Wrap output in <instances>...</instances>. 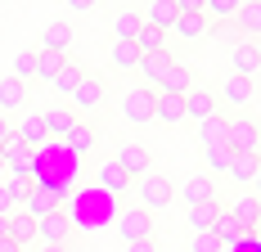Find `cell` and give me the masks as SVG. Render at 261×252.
I'll return each mask as SVG.
<instances>
[{"instance_id":"6da1fadb","label":"cell","mask_w":261,"mask_h":252,"mask_svg":"<svg viewBox=\"0 0 261 252\" xmlns=\"http://www.w3.org/2000/svg\"><path fill=\"white\" fill-rule=\"evenodd\" d=\"M41 243H50V248H59V243H77V225H72V216H68L63 207L36 221V248H41Z\"/></svg>"},{"instance_id":"7a4b0ae2","label":"cell","mask_w":261,"mask_h":252,"mask_svg":"<svg viewBox=\"0 0 261 252\" xmlns=\"http://www.w3.org/2000/svg\"><path fill=\"white\" fill-rule=\"evenodd\" d=\"M225 149H230V153H257V149H261V122H257V117H248V113L230 117Z\"/></svg>"},{"instance_id":"3957f363","label":"cell","mask_w":261,"mask_h":252,"mask_svg":"<svg viewBox=\"0 0 261 252\" xmlns=\"http://www.w3.org/2000/svg\"><path fill=\"white\" fill-rule=\"evenodd\" d=\"M117 234H122V243H144V239H153V234H158L153 212H144V207H126V212L117 216Z\"/></svg>"},{"instance_id":"277c9868","label":"cell","mask_w":261,"mask_h":252,"mask_svg":"<svg viewBox=\"0 0 261 252\" xmlns=\"http://www.w3.org/2000/svg\"><path fill=\"white\" fill-rule=\"evenodd\" d=\"M135 194H140V207L144 212H158V207H171V180L162 171H144L135 180Z\"/></svg>"},{"instance_id":"5b68a950","label":"cell","mask_w":261,"mask_h":252,"mask_svg":"<svg viewBox=\"0 0 261 252\" xmlns=\"http://www.w3.org/2000/svg\"><path fill=\"white\" fill-rule=\"evenodd\" d=\"M153 86H135V90H126L122 95V117H126L130 126H149L153 122Z\"/></svg>"},{"instance_id":"8992f818","label":"cell","mask_w":261,"mask_h":252,"mask_svg":"<svg viewBox=\"0 0 261 252\" xmlns=\"http://www.w3.org/2000/svg\"><path fill=\"white\" fill-rule=\"evenodd\" d=\"M0 162H5L9 176H32V171H36V149H27L18 135H9V140L0 144Z\"/></svg>"},{"instance_id":"52a82bcc","label":"cell","mask_w":261,"mask_h":252,"mask_svg":"<svg viewBox=\"0 0 261 252\" xmlns=\"http://www.w3.org/2000/svg\"><path fill=\"white\" fill-rule=\"evenodd\" d=\"M104 95H108V86H104V77H95V72H86L77 81V90H72V95H68V99H72V113H95V108H99V104H104Z\"/></svg>"},{"instance_id":"ba28073f","label":"cell","mask_w":261,"mask_h":252,"mask_svg":"<svg viewBox=\"0 0 261 252\" xmlns=\"http://www.w3.org/2000/svg\"><path fill=\"white\" fill-rule=\"evenodd\" d=\"M113 162H117V167H122V171L130 176V185L144 176V171H153V153L144 149V144H135V140L117 144V158H113Z\"/></svg>"},{"instance_id":"9c48e42d","label":"cell","mask_w":261,"mask_h":252,"mask_svg":"<svg viewBox=\"0 0 261 252\" xmlns=\"http://www.w3.org/2000/svg\"><path fill=\"white\" fill-rule=\"evenodd\" d=\"M230 68H234V77H252V81H257V72H261V41L239 36L234 45H230Z\"/></svg>"},{"instance_id":"30bf717a","label":"cell","mask_w":261,"mask_h":252,"mask_svg":"<svg viewBox=\"0 0 261 252\" xmlns=\"http://www.w3.org/2000/svg\"><path fill=\"white\" fill-rule=\"evenodd\" d=\"M216 113H221L216 90H207V86H194V90L185 95V122H212Z\"/></svg>"},{"instance_id":"8fae6325","label":"cell","mask_w":261,"mask_h":252,"mask_svg":"<svg viewBox=\"0 0 261 252\" xmlns=\"http://www.w3.org/2000/svg\"><path fill=\"white\" fill-rule=\"evenodd\" d=\"M252 95H257V81H252V77H225L221 90H216V99L230 104V108H239V113L252 104Z\"/></svg>"},{"instance_id":"7c38bea8","label":"cell","mask_w":261,"mask_h":252,"mask_svg":"<svg viewBox=\"0 0 261 252\" xmlns=\"http://www.w3.org/2000/svg\"><path fill=\"white\" fill-rule=\"evenodd\" d=\"M59 207H63V194H59L54 185H36V189L27 194V203H23V212L32 216V221L50 216V212H59Z\"/></svg>"},{"instance_id":"4fadbf2b","label":"cell","mask_w":261,"mask_h":252,"mask_svg":"<svg viewBox=\"0 0 261 252\" xmlns=\"http://www.w3.org/2000/svg\"><path fill=\"white\" fill-rule=\"evenodd\" d=\"M225 216H230L234 225H243L248 234H257V198H252V194H243V189H239L234 198L225 203Z\"/></svg>"},{"instance_id":"5bb4252c","label":"cell","mask_w":261,"mask_h":252,"mask_svg":"<svg viewBox=\"0 0 261 252\" xmlns=\"http://www.w3.org/2000/svg\"><path fill=\"white\" fill-rule=\"evenodd\" d=\"M180 198H185V207L212 203V198H216V185H212V176H207V171H194V176H185V185H180Z\"/></svg>"},{"instance_id":"9a60e30c","label":"cell","mask_w":261,"mask_h":252,"mask_svg":"<svg viewBox=\"0 0 261 252\" xmlns=\"http://www.w3.org/2000/svg\"><path fill=\"white\" fill-rule=\"evenodd\" d=\"M221 216H225V203H221V198L198 203V207H189V230H194V234H212Z\"/></svg>"},{"instance_id":"2e32d148","label":"cell","mask_w":261,"mask_h":252,"mask_svg":"<svg viewBox=\"0 0 261 252\" xmlns=\"http://www.w3.org/2000/svg\"><path fill=\"white\" fill-rule=\"evenodd\" d=\"M9 243H18L23 252L36 248V221L27 216L23 207H14V212H9Z\"/></svg>"},{"instance_id":"e0dca14e","label":"cell","mask_w":261,"mask_h":252,"mask_svg":"<svg viewBox=\"0 0 261 252\" xmlns=\"http://www.w3.org/2000/svg\"><path fill=\"white\" fill-rule=\"evenodd\" d=\"M14 135L23 140L27 149H41V144L50 140V135H45V113H23L18 126H14Z\"/></svg>"},{"instance_id":"ac0fdd59","label":"cell","mask_w":261,"mask_h":252,"mask_svg":"<svg viewBox=\"0 0 261 252\" xmlns=\"http://www.w3.org/2000/svg\"><path fill=\"white\" fill-rule=\"evenodd\" d=\"M194 86H198V81H194V68H185V63H171V72L158 81V95H180V99H185Z\"/></svg>"},{"instance_id":"d6986e66","label":"cell","mask_w":261,"mask_h":252,"mask_svg":"<svg viewBox=\"0 0 261 252\" xmlns=\"http://www.w3.org/2000/svg\"><path fill=\"white\" fill-rule=\"evenodd\" d=\"M140 18H144L149 27H158V32H167V36H171V27H176V18H180V9H176V0H153Z\"/></svg>"},{"instance_id":"ffe728a7","label":"cell","mask_w":261,"mask_h":252,"mask_svg":"<svg viewBox=\"0 0 261 252\" xmlns=\"http://www.w3.org/2000/svg\"><path fill=\"white\" fill-rule=\"evenodd\" d=\"M153 122L185 126V99H180V95H153Z\"/></svg>"},{"instance_id":"44dd1931","label":"cell","mask_w":261,"mask_h":252,"mask_svg":"<svg viewBox=\"0 0 261 252\" xmlns=\"http://www.w3.org/2000/svg\"><path fill=\"white\" fill-rule=\"evenodd\" d=\"M27 90H32V86H23L18 77H0V113L27 108Z\"/></svg>"},{"instance_id":"7402d4cb","label":"cell","mask_w":261,"mask_h":252,"mask_svg":"<svg viewBox=\"0 0 261 252\" xmlns=\"http://www.w3.org/2000/svg\"><path fill=\"white\" fill-rule=\"evenodd\" d=\"M225 135H230V117L216 113L212 122H198V144L203 149H225Z\"/></svg>"},{"instance_id":"603a6c76","label":"cell","mask_w":261,"mask_h":252,"mask_svg":"<svg viewBox=\"0 0 261 252\" xmlns=\"http://www.w3.org/2000/svg\"><path fill=\"white\" fill-rule=\"evenodd\" d=\"M108 63H113L117 72H140V50H135V41H113V45H108Z\"/></svg>"},{"instance_id":"cb8c5ba5","label":"cell","mask_w":261,"mask_h":252,"mask_svg":"<svg viewBox=\"0 0 261 252\" xmlns=\"http://www.w3.org/2000/svg\"><path fill=\"white\" fill-rule=\"evenodd\" d=\"M261 171V153H234L230 158V180L234 185H252Z\"/></svg>"},{"instance_id":"d4e9b609","label":"cell","mask_w":261,"mask_h":252,"mask_svg":"<svg viewBox=\"0 0 261 252\" xmlns=\"http://www.w3.org/2000/svg\"><path fill=\"white\" fill-rule=\"evenodd\" d=\"M234 32L239 36H261V0H248V5H239V14H234Z\"/></svg>"},{"instance_id":"484cf974","label":"cell","mask_w":261,"mask_h":252,"mask_svg":"<svg viewBox=\"0 0 261 252\" xmlns=\"http://www.w3.org/2000/svg\"><path fill=\"white\" fill-rule=\"evenodd\" d=\"M68 45H72V23H50V27H45V36H41V50L63 54V59H68Z\"/></svg>"},{"instance_id":"4316f807","label":"cell","mask_w":261,"mask_h":252,"mask_svg":"<svg viewBox=\"0 0 261 252\" xmlns=\"http://www.w3.org/2000/svg\"><path fill=\"white\" fill-rule=\"evenodd\" d=\"M99 185H104L113 198H122V194L130 189V176L117 167V162H113V158H108V162H99Z\"/></svg>"},{"instance_id":"83f0119b","label":"cell","mask_w":261,"mask_h":252,"mask_svg":"<svg viewBox=\"0 0 261 252\" xmlns=\"http://www.w3.org/2000/svg\"><path fill=\"white\" fill-rule=\"evenodd\" d=\"M63 149L77 153V158H81V153H90V149H95V126L86 122V117H77V126H72L68 140H63Z\"/></svg>"},{"instance_id":"f1b7e54d","label":"cell","mask_w":261,"mask_h":252,"mask_svg":"<svg viewBox=\"0 0 261 252\" xmlns=\"http://www.w3.org/2000/svg\"><path fill=\"white\" fill-rule=\"evenodd\" d=\"M140 27H144L140 9H117V14H113V36H117V41H135Z\"/></svg>"},{"instance_id":"f546056e","label":"cell","mask_w":261,"mask_h":252,"mask_svg":"<svg viewBox=\"0 0 261 252\" xmlns=\"http://www.w3.org/2000/svg\"><path fill=\"white\" fill-rule=\"evenodd\" d=\"M171 32H176L180 41H203V36H207V32H212V23H207V18H203V14H180Z\"/></svg>"},{"instance_id":"4dcf8cb0","label":"cell","mask_w":261,"mask_h":252,"mask_svg":"<svg viewBox=\"0 0 261 252\" xmlns=\"http://www.w3.org/2000/svg\"><path fill=\"white\" fill-rule=\"evenodd\" d=\"M72 126H77V113L72 108H50L45 113V135H54V140H68Z\"/></svg>"},{"instance_id":"1f68e13d","label":"cell","mask_w":261,"mask_h":252,"mask_svg":"<svg viewBox=\"0 0 261 252\" xmlns=\"http://www.w3.org/2000/svg\"><path fill=\"white\" fill-rule=\"evenodd\" d=\"M171 63H176V59H171V50H158V54H144V59H140V72L149 77V81H162V77L171 72Z\"/></svg>"},{"instance_id":"d6a6232c","label":"cell","mask_w":261,"mask_h":252,"mask_svg":"<svg viewBox=\"0 0 261 252\" xmlns=\"http://www.w3.org/2000/svg\"><path fill=\"white\" fill-rule=\"evenodd\" d=\"M81 77H86V68H81L77 59H63V68H59V77H54L50 86L59 90V95H72V90H77V81H81Z\"/></svg>"},{"instance_id":"836d02e7","label":"cell","mask_w":261,"mask_h":252,"mask_svg":"<svg viewBox=\"0 0 261 252\" xmlns=\"http://www.w3.org/2000/svg\"><path fill=\"white\" fill-rule=\"evenodd\" d=\"M167 41H171V36H167V32H158V27H140V36H135V50H140V59H144V54H158V50H167Z\"/></svg>"},{"instance_id":"e575fe53","label":"cell","mask_w":261,"mask_h":252,"mask_svg":"<svg viewBox=\"0 0 261 252\" xmlns=\"http://www.w3.org/2000/svg\"><path fill=\"white\" fill-rule=\"evenodd\" d=\"M36 185H41V180H36V171H32V176H9V180H5V194H9V203H14V207H23L27 194H32Z\"/></svg>"},{"instance_id":"d590c367","label":"cell","mask_w":261,"mask_h":252,"mask_svg":"<svg viewBox=\"0 0 261 252\" xmlns=\"http://www.w3.org/2000/svg\"><path fill=\"white\" fill-rule=\"evenodd\" d=\"M59 68H63V54H50V50L36 54V77H41V81H54Z\"/></svg>"},{"instance_id":"8d00e7d4","label":"cell","mask_w":261,"mask_h":252,"mask_svg":"<svg viewBox=\"0 0 261 252\" xmlns=\"http://www.w3.org/2000/svg\"><path fill=\"white\" fill-rule=\"evenodd\" d=\"M14 77H18L23 86H32V81H36V54H32V50H23L18 59H14Z\"/></svg>"},{"instance_id":"74e56055","label":"cell","mask_w":261,"mask_h":252,"mask_svg":"<svg viewBox=\"0 0 261 252\" xmlns=\"http://www.w3.org/2000/svg\"><path fill=\"white\" fill-rule=\"evenodd\" d=\"M230 158H234L230 149H207V176L212 171H230Z\"/></svg>"},{"instance_id":"f35d334b","label":"cell","mask_w":261,"mask_h":252,"mask_svg":"<svg viewBox=\"0 0 261 252\" xmlns=\"http://www.w3.org/2000/svg\"><path fill=\"white\" fill-rule=\"evenodd\" d=\"M189 252H225V248L216 243V234H194L189 239Z\"/></svg>"},{"instance_id":"ab89813d","label":"cell","mask_w":261,"mask_h":252,"mask_svg":"<svg viewBox=\"0 0 261 252\" xmlns=\"http://www.w3.org/2000/svg\"><path fill=\"white\" fill-rule=\"evenodd\" d=\"M126 252H158V239H144V243H126Z\"/></svg>"},{"instance_id":"60d3db41","label":"cell","mask_w":261,"mask_h":252,"mask_svg":"<svg viewBox=\"0 0 261 252\" xmlns=\"http://www.w3.org/2000/svg\"><path fill=\"white\" fill-rule=\"evenodd\" d=\"M32 252H77V243H59V248H50V243H41V248H32Z\"/></svg>"},{"instance_id":"b9f144b4","label":"cell","mask_w":261,"mask_h":252,"mask_svg":"<svg viewBox=\"0 0 261 252\" xmlns=\"http://www.w3.org/2000/svg\"><path fill=\"white\" fill-rule=\"evenodd\" d=\"M14 212V203H9V194H5V185H0V216H9Z\"/></svg>"},{"instance_id":"7bdbcfd3","label":"cell","mask_w":261,"mask_h":252,"mask_svg":"<svg viewBox=\"0 0 261 252\" xmlns=\"http://www.w3.org/2000/svg\"><path fill=\"white\" fill-rule=\"evenodd\" d=\"M9 135H14V126H9V117H5V113H0V144H5V140H9Z\"/></svg>"},{"instance_id":"ee69618b","label":"cell","mask_w":261,"mask_h":252,"mask_svg":"<svg viewBox=\"0 0 261 252\" xmlns=\"http://www.w3.org/2000/svg\"><path fill=\"white\" fill-rule=\"evenodd\" d=\"M0 252H23L18 243H9V239H0Z\"/></svg>"},{"instance_id":"f6af8a7d","label":"cell","mask_w":261,"mask_h":252,"mask_svg":"<svg viewBox=\"0 0 261 252\" xmlns=\"http://www.w3.org/2000/svg\"><path fill=\"white\" fill-rule=\"evenodd\" d=\"M252 185H257V194H252V198H257V203H261V171H257V180H252Z\"/></svg>"},{"instance_id":"bcb514c9","label":"cell","mask_w":261,"mask_h":252,"mask_svg":"<svg viewBox=\"0 0 261 252\" xmlns=\"http://www.w3.org/2000/svg\"><path fill=\"white\" fill-rule=\"evenodd\" d=\"M257 230H261V203H257Z\"/></svg>"},{"instance_id":"7dc6e473","label":"cell","mask_w":261,"mask_h":252,"mask_svg":"<svg viewBox=\"0 0 261 252\" xmlns=\"http://www.w3.org/2000/svg\"><path fill=\"white\" fill-rule=\"evenodd\" d=\"M252 248H257V252H261V239H257V243H252Z\"/></svg>"},{"instance_id":"c3c4849f","label":"cell","mask_w":261,"mask_h":252,"mask_svg":"<svg viewBox=\"0 0 261 252\" xmlns=\"http://www.w3.org/2000/svg\"><path fill=\"white\" fill-rule=\"evenodd\" d=\"M0 176H5V162H0Z\"/></svg>"},{"instance_id":"681fc988","label":"cell","mask_w":261,"mask_h":252,"mask_svg":"<svg viewBox=\"0 0 261 252\" xmlns=\"http://www.w3.org/2000/svg\"><path fill=\"white\" fill-rule=\"evenodd\" d=\"M257 153H261V149H257Z\"/></svg>"}]
</instances>
